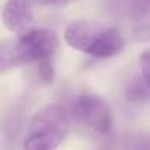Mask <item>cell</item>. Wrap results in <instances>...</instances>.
<instances>
[{"instance_id": "cell-1", "label": "cell", "mask_w": 150, "mask_h": 150, "mask_svg": "<svg viewBox=\"0 0 150 150\" xmlns=\"http://www.w3.org/2000/svg\"><path fill=\"white\" fill-rule=\"evenodd\" d=\"M58 39L50 29H28L16 34L13 40H5L0 47V68L8 71L23 65H33L53 57Z\"/></svg>"}, {"instance_id": "cell-2", "label": "cell", "mask_w": 150, "mask_h": 150, "mask_svg": "<svg viewBox=\"0 0 150 150\" xmlns=\"http://www.w3.org/2000/svg\"><path fill=\"white\" fill-rule=\"evenodd\" d=\"M65 40L71 49L94 58H110L124 47V39L118 29L86 20L69 23L65 29Z\"/></svg>"}, {"instance_id": "cell-3", "label": "cell", "mask_w": 150, "mask_h": 150, "mask_svg": "<svg viewBox=\"0 0 150 150\" xmlns=\"http://www.w3.org/2000/svg\"><path fill=\"white\" fill-rule=\"evenodd\" d=\"M71 115L62 105H47L33 116L23 140V150H57L69 131Z\"/></svg>"}, {"instance_id": "cell-4", "label": "cell", "mask_w": 150, "mask_h": 150, "mask_svg": "<svg viewBox=\"0 0 150 150\" xmlns=\"http://www.w3.org/2000/svg\"><path fill=\"white\" fill-rule=\"evenodd\" d=\"M71 120L91 129L92 132L107 136L113 129V111L110 105L95 94H81L71 102Z\"/></svg>"}, {"instance_id": "cell-5", "label": "cell", "mask_w": 150, "mask_h": 150, "mask_svg": "<svg viewBox=\"0 0 150 150\" xmlns=\"http://www.w3.org/2000/svg\"><path fill=\"white\" fill-rule=\"evenodd\" d=\"M118 8L129 21L136 42L150 40V0H118Z\"/></svg>"}, {"instance_id": "cell-6", "label": "cell", "mask_w": 150, "mask_h": 150, "mask_svg": "<svg viewBox=\"0 0 150 150\" xmlns=\"http://www.w3.org/2000/svg\"><path fill=\"white\" fill-rule=\"evenodd\" d=\"M2 20L7 29L15 34H21L31 29L34 13L29 0H8L2 10Z\"/></svg>"}, {"instance_id": "cell-7", "label": "cell", "mask_w": 150, "mask_h": 150, "mask_svg": "<svg viewBox=\"0 0 150 150\" xmlns=\"http://www.w3.org/2000/svg\"><path fill=\"white\" fill-rule=\"evenodd\" d=\"M124 150H150V134H136L129 137Z\"/></svg>"}, {"instance_id": "cell-8", "label": "cell", "mask_w": 150, "mask_h": 150, "mask_svg": "<svg viewBox=\"0 0 150 150\" xmlns=\"http://www.w3.org/2000/svg\"><path fill=\"white\" fill-rule=\"evenodd\" d=\"M36 2L44 5H66L69 2H74V0H36Z\"/></svg>"}, {"instance_id": "cell-9", "label": "cell", "mask_w": 150, "mask_h": 150, "mask_svg": "<svg viewBox=\"0 0 150 150\" xmlns=\"http://www.w3.org/2000/svg\"><path fill=\"white\" fill-rule=\"evenodd\" d=\"M139 63H140V66H150V47L140 55Z\"/></svg>"}, {"instance_id": "cell-10", "label": "cell", "mask_w": 150, "mask_h": 150, "mask_svg": "<svg viewBox=\"0 0 150 150\" xmlns=\"http://www.w3.org/2000/svg\"><path fill=\"white\" fill-rule=\"evenodd\" d=\"M140 69H142V79H144V82H145L147 87L150 89V66H140Z\"/></svg>"}, {"instance_id": "cell-11", "label": "cell", "mask_w": 150, "mask_h": 150, "mask_svg": "<svg viewBox=\"0 0 150 150\" xmlns=\"http://www.w3.org/2000/svg\"><path fill=\"white\" fill-rule=\"evenodd\" d=\"M102 150H107V149H102Z\"/></svg>"}]
</instances>
